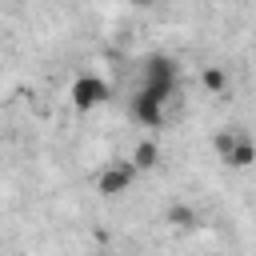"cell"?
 Wrapping results in <instances>:
<instances>
[{"instance_id":"1","label":"cell","mask_w":256,"mask_h":256,"mask_svg":"<svg viewBox=\"0 0 256 256\" xmlns=\"http://www.w3.org/2000/svg\"><path fill=\"white\" fill-rule=\"evenodd\" d=\"M136 168H132V160H112V164H104L100 172H96V192L104 196V200H116V196H124L132 184H136Z\"/></svg>"},{"instance_id":"2","label":"cell","mask_w":256,"mask_h":256,"mask_svg":"<svg viewBox=\"0 0 256 256\" xmlns=\"http://www.w3.org/2000/svg\"><path fill=\"white\" fill-rule=\"evenodd\" d=\"M176 84H180V68H176V60L172 56H152L148 64H144V84L140 88H148V92H156V96H172L176 92Z\"/></svg>"},{"instance_id":"3","label":"cell","mask_w":256,"mask_h":256,"mask_svg":"<svg viewBox=\"0 0 256 256\" xmlns=\"http://www.w3.org/2000/svg\"><path fill=\"white\" fill-rule=\"evenodd\" d=\"M68 96H72V108H76V112H92V108H100V104L108 100V80L96 76V72H80V76L72 80Z\"/></svg>"},{"instance_id":"4","label":"cell","mask_w":256,"mask_h":256,"mask_svg":"<svg viewBox=\"0 0 256 256\" xmlns=\"http://www.w3.org/2000/svg\"><path fill=\"white\" fill-rule=\"evenodd\" d=\"M132 116H136L144 128H160V124H164V96L140 88V92L132 96Z\"/></svg>"},{"instance_id":"5","label":"cell","mask_w":256,"mask_h":256,"mask_svg":"<svg viewBox=\"0 0 256 256\" xmlns=\"http://www.w3.org/2000/svg\"><path fill=\"white\" fill-rule=\"evenodd\" d=\"M220 160H224L228 168H252V164H256V144H252L248 136H236L232 148H228Z\"/></svg>"},{"instance_id":"6","label":"cell","mask_w":256,"mask_h":256,"mask_svg":"<svg viewBox=\"0 0 256 256\" xmlns=\"http://www.w3.org/2000/svg\"><path fill=\"white\" fill-rule=\"evenodd\" d=\"M132 168H136V172L160 168V144H156V140H140V144L132 148Z\"/></svg>"},{"instance_id":"7","label":"cell","mask_w":256,"mask_h":256,"mask_svg":"<svg viewBox=\"0 0 256 256\" xmlns=\"http://www.w3.org/2000/svg\"><path fill=\"white\" fill-rule=\"evenodd\" d=\"M200 80H204V88H208V92H216V96H224V92H228V72H224L220 64H208V68L200 72Z\"/></svg>"},{"instance_id":"8","label":"cell","mask_w":256,"mask_h":256,"mask_svg":"<svg viewBox=\"0 0 256 256\" xmlns=\"http://www.w3.org/2000/svg\"><path fill=\"white\" fill-rule=\"evenodd\" d=\"M168 224H176V228H196V212L184 208V204H172V208H168Z\"/></svg>"},{"instance_id":"9","label":"cell","mask_w":256,"mask_h":256,"mask_svg":"<svg viewBox=\"0 0 256 256\" xmlns=\"http://www.w3.org/2000/svg\"><path fill=\"white\" fill-rule=\"evenodd\" d=\"M236 136H240V132H236V128H228V132H216V140H212V144H216V152H220V156H224V152H228V148H232V140H236Z\"/></svg>"},{"instance_id":"10","label":"cell","mask_w":256,"mask_h":256,"mask_svg":"<svg viewBox=\"0 0 256 256\" xmlns=\"http://www.w3.org/2000/svg\"><path fill=\"white\" fill-rule=\"evenodd\" d=\"M132 4H136V8H156L160 0H132Z\"/></svg>"}]
</instances>
